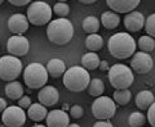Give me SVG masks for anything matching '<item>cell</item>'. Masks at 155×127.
Returning a JSON list of instances; mask_svg holds the SVG:
<instances>
[{
	"label": "cell",
	"mask_w": 155,
	"mask_h": 127,
	"mask_svg": "<svg viewBox=\"0 0 155 127\" xmlns=\"http://www.w3.org/2000/svg\"><path fill=\"white\" fill-rule=\"evenodd\" d=\"M60 3H64V2H67V0H58Z\"/></svg>",
	"instance_id": "42"
},
{
	"label": "cell",
	"mask_w": 155,
	"mask_h": 127,
	"mask_svg": "<svg viewBox=\"0 0 155 127\" xmlns=\"http://www.w3.org/2000/svg\"><path fill=\"white\" fill-rule=\"evenodd\" d=\"M12 5H16V7H25L26 4H28L31 0H8Z\"/></svg>",
	"instance_id": "34"
},
{
	"label": "cell",
	"mask_w": 155,
	"mask_h": 127,
	"mask_svg": "<svg viewBox=\"0 0 155 127\" xmlns=\"http://www.w3.org/2000/svg\"><path fill=\"white\" fill-rule=\"evenodd\" d=\"M47 72L48 76L53 77V79H58V77L64 76V73L66 71V64L62 59H58V58H54V59H51L47 64Z\"/></svg>",
	"instance_id": "17"
},
{
	"label": "cell",
	"mask_w": 155,
	"mask_h": 127,
	"mask_svg": "<svg viewBox=\"0 0 155 127\" xmlns=\"http://www.w3.org/2000/svg\"><path fill=\"white\" fill-rule=\"evenodd\" d=\"M47 107L40 103H34L27 108V116L28 118L34 122H41L47 117Z\"/></svg>",
	"instance_id": "18"
},
{
	"label": "cell",
	"mask_w": 155,
	"mask_h": 127,
	"mask_svg": "<svg viewBox=\"0 0 155 127\" xmlns=\"http://www.w3.org/2000/svg\"><path fill=\"white\" fill-rule=\"evenodd\" d=\"M143 27H145V31H146L147 36H151V37L155 36V14H150L145 19Z\"/></svg>",
	"instance_id": "30"
},
{
	"label": "cell",
	"mask_w": 155,
	"mask_h": 127,
	"mask_svg": "<svg viewBox=\"0 0 155 127\" xmlns=\"http://www.w3.org/2000/svg\"><path fill=\"white\" fill-rule=\"evenodd\" d=\"M141 3V0H106V4L109 8L115 13H129L133 12L136 8L138 7V4Z\"/></svg>",
	"instance_id": "15"
},
{
	"label": "cell",
	"mask_w": 155,
	"mask_h": 127,
	"mask_svg": "<svg viewBox=\"0 0 155 127\" xmlns=\"http://www.w3.org/2000/svg\"><path fill=\"white\" fill-rule=\"evenodd\" d=\"M23 81L31 90L41 89L48 82L47 68L40 63H30L23 70Z\"/></svg>",
	"instance_id": "5"
},
{
	"label": "cell",
	"mask_w": 155,
	"mask_h": 127,
	"mask_svg": "<svg viewBox=\"0 0 155 127\" xmlns=\"http://www.w3.org/2000/svg\"><path fill=\"white\" fill-rule=\"evenodd\" d=\"M52 8L48 3L44 2H35L31 3L27 8L26 17L28 19V23L34 26H44L52 21Z\"/></svg>",
	"instance_id": "6"
},
{
	"label": "cell",
	"mask_w": 155,
	"mask_h": 127,
	"mask_svg": "<svg viewBox=\"0 0 155 127\" xmlns=\"http://www.w3.org/2000/svg\"><path fill=\"white\" fill-rule=\"evenodd\" d=\"M47 36L54 45H67L74 36V26L67 18H57L48 23Z\"/></svg>",
	"instance_id": "2"
},
{
	"label": "cell",
	"mask_w": 155,
	"mask_h": 127,
	"mask_svg": "<svg viewBox=\"0 0 155 127\" xmlns=\"http://www.w3.org/2000/svg\"><path fill=\"white\" fill-rule=\"evenodd\" d=\"M8 107V103L5 101V99H3V98H0V113H3V110L5 109Z\"/></svg>",
	"instance_id": "37"
},
{
	"label": "cell",
	"mask_w": 155,
	"mask_h": 127,
	"mask_svg": "<svg viewBox=\"0 0 155 127\" xmlns=\"http://www.w3.org/2000/svg\"><path fill=\"white\" fill-rule=\"evenodd\" d=\"M107 48H109V53L114 58L123 60V59H128L129 57L134 54L137 44H136V40L128 32H118L114 33L109 39Z\"/></svg>",
	"instance_id": "1"
},
{
	"label": "cell",
	"mask_w": 155,
	"mask_h": 127,
	"mask_svg": "<svg viewBox=\"0 0 155 127\" xmlns=\"http://www.w3.org/2000/svg\"><path fill=\"white\" fill-rule=\"evenodd\" d=\"M31 104H32L31 99H30V96H27V95H23L22 98L18 99V107H21L22 109H27Z\"/></svg>",
	"instance_id": "33"
},
{
	"label": "cell",
	"mask_w": 155,
	"mask_h": 127,
	"mask_svg": "<svg viewBox=\"0 0 155 127\" xmlns=\"http://www.w3.org/2000/svg\"><path fill=\"white\" fill-rule=\"evenodd\" d=\"M88 92H89V95L92 96H101L104 94V91H105V85H104V81L101 80V79H93V80H91L89 81V85H88Z\"/></svg>",
	"instance_id": "26"
},
{
	"label": "cell",
	"mask_w": 155,
	"mask_h": 127,
	"mask_svg": "<svg viewBox=\"0 0 155 127\" xmlns=\"http://www.w3.org/2000/svg\"><path fill=\"white\" fill-rule=\"evenodd\" d=\"M22 62L18 57L4 55L0 58V80L11 82L18 79L22 73Z\"/></svg>",
	"instance_id": "7"
},
{
	"label": "cell",
	"mask_w": 155,
	"mask_h": 127,
	"mask_svg": "<svg viewBox=\"0 0 155 127\" xmlns=\"http://www.w3.org/2000/svg\"><path fill=\"white\" fill-rule=\"evenodd\" d=\"M78 2H80V3H83V4H93V3L97 2V0H78Z\"/></svg>",
	"instance_id": "38"
},
{
	"label": "cell",
	"mask_w": 155,
	"mask_h": 127,
	"mask_svg": "<svg viewBox=\"0 0 155 127\" xmlns=\"http://www.w3.org/2000/svg\"><path fill=\"white\" fill-rule=\"evenodd\" d=\"M113 100L115 104L119 105H127L130 101V98H132V92L129 89H123V90H115V92L113 94Z\"/></svg>",
	"instance_id": "25"
},
{
	"label": "cell",
	"mask_w": 155,
	"mask_h": 127,
	"mask_svg": "<svg viewBox=\"0 0 155 127\" xmlns=\"http://www.w3.org/2000/svg\"><path fill=\"white\" fill-rule=\"evenodd\" d=\"M98 68H100L101 71H109V63L106 62V60H101Z\"/></svg>",
	"instance_id": "36"
},
{
	"label": "cell",
	"mask_w": 155,
	"mask_h": 127,
	"mask_svg": "<svg viewBox=\"0 0 155 127\" xmlns=\"http://www.w3.org/2000/svg\"><path fill=\"white\" fill-rule=\"evenodd\" d=\"M5 95L11 100H18L23 96V86L18 81H11L8 85H5Z\"/></svg>",
	"instance_id": "21"
},
{
	"label": "cell",
	"mask_w": 155,
	"mask_h": 127,
	"mask_svg": "<svg viewBox=\"0 0 155 127\" xmlns=\"http://www.w3.org/2000/svg\"><path fill=\"white\" fill-rule=\"evenodd\" d=\"M32 127H47V126H44V125H35V126H32Z\"/></svg>",
	"instance_id": "41"
},
{
	"label": "cell",
	"mask_w": 155,
	"mask_h": 127,
	"mask_svg": "<svg viewBox=\"0 0 155 127\" xmlns=\"http://www.w3.org/2000/svg\"><path fill=\"white\" fill-rule=\"evenodd\" d=\"M0 127H7V126H0Z\"/></svg>",
	"instance_id": "44"
},
{
	"label": "cell",
	"mask_w": 155,
	"mask_h": 127,
	"mask_svg": "<svg viewBox=\"0 0 155 127\" xmlns=\"http://www.w3.org/2000/svg\"><path fill=\"white\" fill-rule=\"evenodd\" d=\"M38 99H39V103L43 104L44 107H53L57 104L58 99H60V94H58V90L54 86L45 85L39 91Z\"/></svg>",
	"instance_id": "14"
},
{
	"label": "cell",
	"mask_w": 155,
	"mask_h": 127,
	"mask_svg": "<svg viewBox=\"0 0 155 127\" xmlns=\"http://www.w3.org/2000/svg\"><path fill=\"white\" fill-rule=\"evenodd\" d=\"M52 12H54L60 18H66L70 14V7L66 3H56Z\"/></svg>",
	"instance_id": "29"
},
{
	"label": "cell",
	"mask_w": 155,
	"mask_h": 127,
	"mask_svg": "<svg viewBox=\"0 0 155 127\" xmlns=\"http://www.w3.org/2000/svg\"><path fill=\"white\" fill-rule=\"evenodd\" d=\"M134 103H136V107H137L140 110H146L149 107L154 103V94L149 90L140 91L138 94L136 95Z\"/></svg>",
	"instance_id": "19"
},
{
	"label": "cell",
	"mask_w": 155,
	"mask_h": 127,
	"mask_svg": "<svg viewBox=\"0 0 155 127\" xmlns=\"http://www.w3.org/2000/svg\"><path fill=\"white\" fill-rule=\"evenodd\" d=\"M147 121L153 127L155 126V104L154 103L147 108Z\"/></svg>",
	"instance_id": "32"
},
{
	"label": "cell",
	"mask_w": 155,
	"mask_h": 127,
	"mask_svg": "<svg viewBox=\"0 0 155 127\" xmlns=\"http://www.w3.org/2000/svg\"><path fill=\"white\" fill-rule=\"evenodd\" d=\"M104 46V39L98 33H91L85 39V48L89 51H98Z\"/></svg>",
	"instance_id": "23"
},
{
	"label": "cell",
	"mask_w": 155,
	"mask_h": 127,
	"mask_svg": "<svg viewBox=\"0 0 155 127\" xmlns=\"http://www.w3.org/2000/svg\"><path fill=\"white\" fill-rule=\"evenodd\" d=\"M70 116L72 117V118H75V119H79L81 118V117L84 116V109L81 108L80 105H74V107H71L70 108Z\"/></svg>",
	"instance_id": "31"
},
{
	"label": "cell",
	"mask_w": 155,
	"mask_h": 127,
	"mask_svg": "<svg viewBox=\"0 0 155 127\" xmlns=\"http://www.w3.org/2000/svg\"><path fill=\"white\" fill-rule=\"evenodd\" d=\"M100 21L98 18L94 17V16H88L83 19V23H81V26H83V30L88 33H97L100 30Z\"/></svg>",
	"instance_id": "24"
},
{
	"label": "cell",
	"mask_w": 155,
	"mask_h": 127,
	"mask_svg": "<svg viewBox=\"0 0 155 127\" xmlns=\"http://www.w3.org/2000/svg\"><path fill=\"white\" fill-rule=\"evenodd\" d=\"M154 68V60L149 53L138 51L134 53L132 55V60H130V70L134 71L140 75H145V73L150 72Z\"/></svg>",
	"instance_id": "10"
},
{
	"label": "cell",
	"mask_w": 155,
	"mask_h": 127,
	"mask_svg": "<svg viewBox=\"0 0 155 127\" xmlns=\"http://www.w3.org/2000/svg\"><path fill=\"white\" fill-rule=\"evenodd\" d=\"M116 113V104L109 96H97L92 103V114L98 121H109Z\"/></svg>",
	"instance_id": "8"
},
{
	"label": "cell",
	"mask_w": 155,
	"mask_h": 127,
	"mask_svg": "<svg viewBox=\"0 0 155 127\" xmlns=\"http://www.w3.org/2000/svg\"><path fill=\"white\" fill-rule=\"evenodd\" d=\"M100 57L94 51H88L87 54L81 57V67L87 71H94L100 66Z\"/></svg>",
	"instance_id": "22"
},
{
	"label": "cell",
	"mask_w": 155,
	"mask_h": 127,
	"mask_svg": "<svg viewBox=\"0 0 155 127\" xmlns=\"http://www.w3.org/2000/svg\"><path fill=\"white\" fill-rule=\"evenodd\" d=\"M66 109H69V104H67V103L64 104V109H62V110H66Z\"/></svg>",
	"instance_id": "40"
},
{
	"label": "cell",
	"mask_w": 155,
	"mask_h": 127,
	"mask_svg": "<svg viewBox=\"0 0 155 127\" xmlns=\"http://www.w3.org/2000/svg\"><path fill=\"white\" fill-rule=\"evenodd\" d=\"M102 26L106 28V30H114L119 26L120 23V16L115 12H104L102 16H101V22Z\"/></svg>",
	"instance_id": "20"
},
{
	"label": "cell",
	"mask_w": 155,
	"mask_h": 127,
	"mask_svg": "<svg viewBox=\"0 0 155 127\" xmlns=\"http://www.w3.org/2000/svg\"><path fill=\"white\" fill-rule=\"evenodd\" d=\"M47 127H67L70 125V117L62 109H53L47 113Z\"/></svg>",
	"instance_id": "13"
},
{
	"label": "cell",
	"mask_w": 155,
	"mask_h": 127,
	"mask_svg": "<svg viewBox=\"0 0 155 127\" xmlns=\"http://www.w3.org/2000/svg\"><path fill=\"white\" fill-rule=\"evenodd\" d=\"M2 122L7 127H22L26 122L25 109L18 105H9L3 110Z\"/></svg>",
	"instance_id": "9"
},
{
	"label": "cell",
	"mask_w": 155,
	"mask_h": 127,
	"mask_svg": "<svg viewBox=\"0 0 155 127\" xmlns=\"http://www.w3.org/2000/svg\"><path fill=\"white\" fill-rule=\"evenodd\" d=\"M93 127H114L110 121H97Z\"/></svg>",
	"instance_id": "35"
},
{
	"label": "cell",
	"mask_w": 155,
	"mask_h": 127,
	"mask_svg": "<svg viewBox=\"0 0 155 127\" xmlns=\"http://www.w3.org/2000/svg\"><path fill=\"white\" fill-rule=\"evenodd\" d=\"M137 46L140 48V50L143 51V53H151V51H154V49H155V40H154V37L147 36V35L141 36L138 39Z\"/></svg>",
	"instance_id": "27"
},
{
	"label": "cell",
	"mask_w": 155,
	"mask_h": 127,
	"mask_svg": "<svg viewBox=\"0 0 155 127\" xmlns=\"http://www.w3.org/2000/svg\"><path fill=\"white\" fill-rule=\"evenodd\" d=\"M3 2H4V0H0V4H3Z\"/></svg>",
	"instance_id": "43"
},
{
	"label": "cell",
	"mask_w": 155,
	"mask_h": 127,
	"mask_svg": "<svg viewBox=\"0 0 155 127\" xmlns=\"http://www.w3.org/2000/svg\"><path fill=\"white\" fill-rule=\"evenodd\" d=\"M28 19L25 14L21 13H16L11 16V18L8 19V28L12 33H16V35H22L28 30Z\"/></svg>",
	"instance_id": "12"
},
{
	"label": "cell",
	"mask_w": 155,
	"mask_h": 127,
	"mask_svg": "<svg viewBox=\"0 0 155 127\" xmlns=\"http://www.w3.org/2000/svg\"><path fill=\"white\" fill-rule=\"evenodd\" d=\"M67 127H80L79 125H76V123H71V125H69Z\"/></svg>",
	"instance_id": "39"
},
{
	"label": "cell",
	"mask_w": 155,
	"mask_h": 127,
	"mask_svg": "<svg viewBox=\"0 0 155 127\" xmlns=\"http://www.w3.org/2000/svg\"><path fill=\"white\" fill-rule=\"evenodd\" d=\"M64 86L72 92L84 91L89 85L91 76L85 68L80 66H74L66 70L64 73Z\"/></svg>",
	"instance_id": "3"
},
{
	"label": "cell",
	"mask_w": 155,
	"mask_h": 127,
	"mask_svg": "<svg viewBox=\"0 0 155 127\" xmlns=\"http://www.w3.org/2000/svg\"><path fill=\"white\" fill-rule=\"evenodd\" d=\"M7 50L13 57H23L30 50V42L22 35H13L8 39Z\"/></svg>",
	"instance_id": "11"
},
{
	"label": "cell",
	"mask_w": 155,
	"mask_h": 127,
	"mask_svg": "<svg viewBox=\"0 0 155 127\" xmlns=\"http://www.w3.org/2000/svg\"><path fill=\"white\" fill-rule=\"evenodd\" d=\"M109 81L115 90L129 89L134 81L133 71L125 64H114L109 68Z\"/></svg>",
	"instance_id": "4"
},
{
	"label": "cell",
	"mask_w": 155,
	"mask_h": 127,
	"mask_svg": "<svg viewBox=\"0 0 155 127\" xmlns=\"http://www.w3.org/2000/svg\"><path fill=\"white\" fill-rule=\"evenodd\" d=\"M145 17L141 12H129L124 17V26L129 32H138L143 28Z\"/></svg>",
	"instance_id": "16"
},
{
	"label": "cell",
	"mask_w": 155,
	"mask_h": 127,
	"mask_svg": "<svg viewBox=\"0 0 155 127\" xmlns=\"http://www.w3.org/2000/svg\"><path fill=\"white\" fill-rule=\"evenodd\" d=\"M128 123L130 127H142L146 123V117L141 112H133L128 118Z\"/></svg>",
	"instance_id": "28"
}]
</instances>
